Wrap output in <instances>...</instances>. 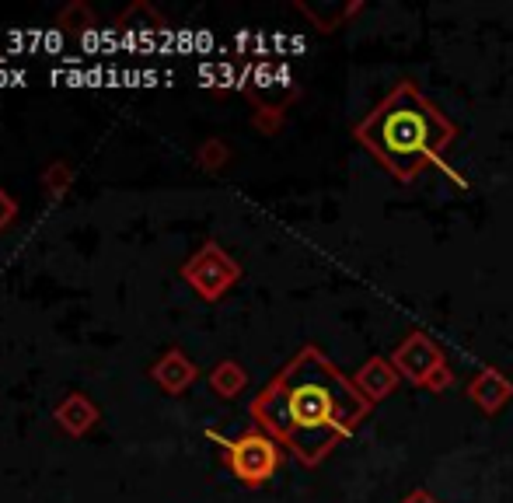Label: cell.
<instances>
[{"label":"cell","instance_id":"cell-1","mask_svg":"<svg viewBox=\"0 0 513 503\" xmlns=\"http://www.w3.org/2000/svg\"><path fill=\"white\" fill-rule=\"evenodd\" d=\"M370 409L374 406L353 378H346L318 346H304L252 402L259 430L287 444L304 465L325 462L329 451L367 420Z\"/></svg>","mask_w":513,"mask_h":503},{"label":"cell","instance_id":"cell-2","mask_svg":"<svg viewBox=\"0 0 513 503\" xmlns=\"http://www.w3.org/2000/svg\"><path fill=\"white\" fill-rule=\"evenodd\" d=\"M353 137L391 179L412 182L430 165H440L458 130L416 84L402 81L356 123Z\"/></svg>","mask_w":513,"mask_h":503},{"label":"cell","instance_id":"cell-3","mask_svg":"<svg viewBox=\"0 0 513 503\" xmlns=\"http://www.w3.org/2000/svg\"><path fill=\"white\" fill-rule=\"evenodd\" d=\"M227 462H231L234 476L248 486L266 483L280 465V444L266 434V430H248L238 441H227Z\"/></svg>","mask_w":513,"mask_h":503},{"label":"cell","instance_id":"cell-4","mask_svg":"<svg viewBox=\"0 0 513 503\" xmlns=\"http://www.w3.org/2000/svg\"><path fill=\"white\" fill-rule=\"evenodd\" d=\"M391 364L398 367V374H402L405 381L426 388L433 371H440L447 360H444V350H440L426 332H409V336L395 346V353H391Z\"/></svg>","mask_w":513,"mask_h":503},{"label":"cell","instance_id":"cell-5","mask_svg":"<svg viewBox=\"0 0 513 503\" xmlns=\"http://www.w3.org/2000/svg\"><path fill=\"white\" fill-rule=\"evenodd\" d=\"M189 276L196 280V287L203 290V294L217 297L220 290H227L234 283L238 266H234V262L217 249V245H206L203 255H199V259L189 266Z\"/></svg>","mask_w":513,"mask_h":503},{"label":"cell","instance_id":"cell-6","mask_svg":"<svg viewBox=\"0 0 513 503\" xmlns=\"http://www.w3.org/2000/svg\"><path fill=\"white\" fill-rule=\"evenodd\" d=\"M398 381H402V374H398V367L391 364L388 357H370L367 364H360V371L353 374V385L360 388V395L370 406H377V402H384L388 395H395Z\"/></svg>","mask_w":513,"mask_h":503},{"label":"cell","instance_id":"cell-7","mask_svg":"<svg viewBox=\"0 0 513 503\" xmlns=\"http://www.w3.org/2000/svg\"><path fill=\"white\" fill-rule=\"evenodd\" d=\"M468 399L486 416H496L513 399V381L503 378V371H496V367H482V371L468 381Z\"/></svg>","mask_w":513,"mask_h":503},{"label":"cell","instance_id":"cell-8","mask_svg":"<svg viewBox=\"0 0 513 503\" xmlns=\"http://www.w3.org/2000/svg\"><path fill=\"white\" fill-rule=\"evenodd\" d=\"M245 385V374H241V367L238 364H220L217 367V374H213V388H217L220 395H238V388Z\"/></svg>","mask_w":513,"mask_h":503},{"label":"cell","instance_id":"cell-9","mask_svg":"<svg viewBox=\"0 0 513 503\" xmlns=\"http://www.w3.org/2000/svg\"><path fill=\"white\" fill-rule=\"evenodd\" d=\"M451 385H454V371H451V364H444L440 371H433V378H430V381H426V392L444 395Z\"/></svg>","mask_w":513,"mask_h":503},{"label":"cell","instance_id":"cell-10","mask_svg":"<svg viewBox=\"0 0 513 503\" xmlns=\"http://www.w3.org/2000/svg\"><path fill=\"white\" fill-rule=\"evenodd\" d=\"M25 70H0V88H14V84H25Z\"/></svg>","mask_w":513,"mask_h":503},{"label":"cell","instance_id":"cell-11","mask_svg":"<svg viewBox=\"0 0 513 503\" xmlns=\"http://www.w3.org/2000/svg\"><path fill=\"white\" fill-rule=\"evenodd\" d=\"M402 503H440V500L433 497V493H426V490H412Z\"/></svg>","mask_w":513,"mask_h":503}]
</instances>
